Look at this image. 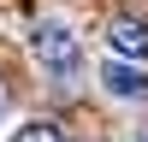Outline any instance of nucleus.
Here are the masks:
<instances>
[{"instance_id":"f257e3e1","label":"nucleus","mask_w":148,"mask_h":142,"mask_svg":"<svg viewBox=\"0 0 148 142\" xmlns=\"http://www.w3.org/2000/svg\"><path fill=\"white\" fill-rule=\"evenodd\" d=\"M30 53H36V65L53 83H71L83 71V42H77V30H71L65 18H42L30 30Z\"/></svg>"},{"instance_id":"f03ea898","label":"nucleus","mask_w":148,"mask_h":142,"mask_svg":"<svg viewBox=\"0 0 148 142\" xmlns=\"http://www.w3.org/2000/svg\"><path fill=\"white\" fill-rule=\"evenodd\" d=\"M101 89L113 95V101H148V71H142V59L113 53V59L101 65Z\"/></svg>"},{"instance_id":"7ed1b4c3","label":"nucleus","mask_w":148,"mask_h":142,"mask_svg":"<svg viewBox=\"0 0 148 142\" xmlns=\"http://www.w3.org/2000/svg\"><path fill=\"white\" fill-rule=\"evenodd\" d=\"M107 47L125 59H148V24L142 18H113L107 24Z\"/></svg>"},{"instance_id":"20e7f679","label":"nucleus","mask_w":148,"mask_h":142,"mask_svg":"<svg viewBox=\"0 0 148 142\" xmlns=\"http://www.w3.org/2000/svg\"><path fill=\"white\" fill-rule=\"evenodd\" d=\"M12 142H71V136H65L59 124H42V118H36V124H24V130H18Z\"/></svg>"},{"instance_id":"39448f33","label":"nucleus","mask_w":148,"mask_h":142,"mask_svg":"<svg viewBox=\"0 0 148 142\" xmlns=\"http://www.w3.org/2000/svg\"><path fill=\"white\" fill-rule=\"evenodd\" d=\"M0 118H6V89H0Z\"/></svg>"},{"instance_id":"423d86ee","label":"nucleus","mask_w":148,"mask_h":142,"mask_svg":"<svg viewBox=\"0 0 148 142\" xmlns=\"http://www.w3.org/2000/svg\"><path fill=\"white\" fill-rule=\"evenodd\" d=\"M136 142H148V130H142V136H136Z\"/></svg>"}]
</instances>
